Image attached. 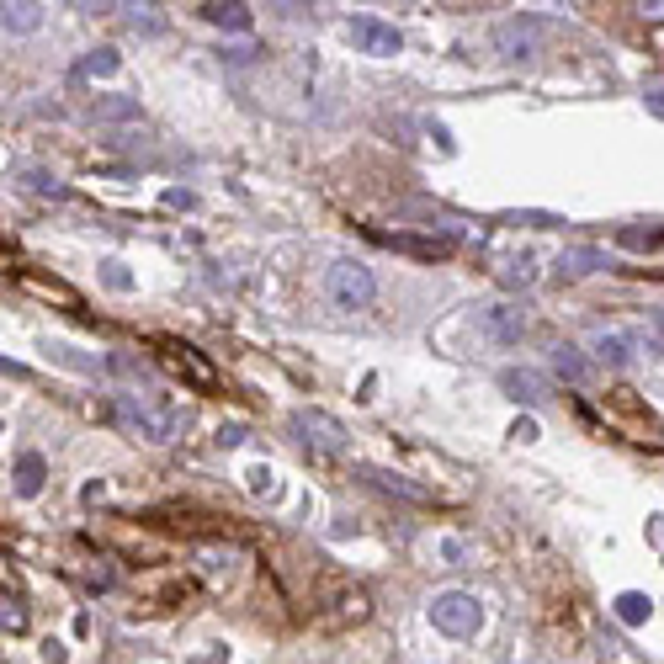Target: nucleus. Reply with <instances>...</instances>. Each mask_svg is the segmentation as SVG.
I'll return each mask as SVG.
<instances>
[{
	"mask_svg": "<svg viewBox=\"0 0 664 664\" xmlns=\"http://www.w3.org/2000/svg\"><path fill=\"white\" fill-rule=\"evenodd\" d=\"M431 622H436V633H447V638H473L484 627V606H479V595H468V590H441L431 601Z\"/></svg>",
	"mask_w": 664,
	"mask_h": 664,
	"instance_id": "f257e3e1",
	"label": "nucleus"
},
{
	"mask_svg": "<svg viewBox=\"0 0 664 664\" xmlns=\"http://www.w3.org/2000/svg\"><path fill=\"white\" fill-rule=\"evenodd\" d=\"M112 415L123 420L128 431L149 436V441H170V436H176V410H170V404H149L139 394H117L112 399Z\"/></svg>",
	"mask_w": 664,
	"mask_h": 664,
	"instance_id": "f03ea898",
	"label": "nucleus"
},
{
	"mask_svg": "<svg viewBox=\"0 0 664 664\" xmlns=\"http://www.w3.org/2000/svg\"><path fill=\"white\" fill-rule=\"evenodd\" d=\"M330 298L340 303V309H367L372 298H378V277L362 266V261H335L330 266Z\"/></svg>",
	"mask_w": 664,
	"mask_h": 664,
	"instance_id": "7ed1b4c3",
	"label": "nucleus"
},
{
	"mask_svg": "<svg viewBox=\"0 0 664 664\" xmlns=\"http://www.w3.org/2000/svg\"><path fill=\"white\" fill-rule=\"evenodd\" d=\"M293 436L303 441V447L325 452V457L346 452V425H340L335 415H325V410H293Z\"/></svg>",
	"mask_w": 664,
	"mask_h": 664,
	"instance_id": "20e7f679",
	"label": "nucleus"
},
{
	"mask_svg": "<svg viewBox=\"0 0 664 664\" xmlns=\"http://www.w3.org/2000/svg\"><path fill=\"white\" fill-rule=\"evenodd\" d=\"M346 38L362 48V54H372V59H394L399 48H404V38L388 22H378V16H351L346 22Z\"/></svg>",
	"mask_w": 664,
	"mask_h": 664,
	"instance_id": "39448f33",
	"label": "nucleus"
},
{
	"mask_svg": "<svg viewBox=\"0 0 664 664\" xmlns=\"http://www.w3.org/2000/svg\"><path fill=\"white\" fill-rule=\"evenodd\" d=\"M537 38H542L537 16H510V22H500V32H495V48H500V59H526L537 48Z\"/></svg>",
	"mask_w": 664,
	"mask_h": 664,
	"instance_id": "423d86ee",
	"label": "nucleus"
},
{
	"mask_svg": "<svg viewBox=\"0 0 664 664\" xmlns=\"http://www.w3.org/2000/svg\"><path fill=\"white\" fill-rule=\"evenodd\" d=\"M500 388H505L516 404H532V410L553 394L548 378H542V372H532V367H505V372H500Z\"/></svg>",
	"mask_w": 664,
	"mask_h": 664,
	"instance_id": "0eeeda50",
	"label": "nucleus"
},
{
	"mask_svg": "<svg viewBox=\"0 0 664 664\" xmlns=\"http://www.w3.org/2000/svg\"><path fill=\"white\" fill-rule=\"evenodd\" d=\"M484 335L500 340V346H516L526 335V309L521 303H495V309H484Z\"/></svg>",
	"mask_w": 664,
	"mask_h": 664,
	"instance_id": "6e6552de",
	"label": "nucleus"
},
{
	"mask_svg": "<svg viewBox=\"0 0 664 664\" xmlns=\"http://www.w3.org/2000/svg\"><path fill=\"white\" fill-rule=\"evenodd\" d=\"M606 266V255L595 250V245H574V250H564L553 261V271H558V282H580V277H590V271H601Z\"/></svg>",
	"mask_w": 664,
	"mask_h": 664,
	"instance_id": "1a4fd4ad",
	"label": "nucleus"
},
{
	"mask_svg": "<svg viewBox=\"0 0 664 664\" xmlns=\"http://www.w3.org/2000/svg\"><path fill=\"white\" fill-rule=\"evenodd\" d=\"M394 250H410V255H425V261H441V255H452V234H436V240H425V234H383Z\"/></svg>",
	"mask_w": 664,
	"mask_h": 664,
	"instance_id": "9d476101",
	"label": "nucleus"
},
{
	"mask_svg": "<svg viewBox=\"0 0 664 664\" xmlns=\"http://www.w3.org/2000/svg\"><path fill=\"white\" fill-rule=\"evenodd\" d=\"M11 479H16V495H38L43 479H48V463H43V452H22L16 457V468H11Z\"/></svg>",
	"mask_w": 664,
	"mask_h": 664,
	"instance_id": "9b49d317",
	"label": "nucleus"
},
{
	"mask_svg": "<svg viewBox=\"0 0 664 664\" xmlns=\"http://www.w3.org/2000/svg\"><path fill=\"white\" fill-rule=\"evenodd\" d=\"M362 479L378 484V489H388V495H399V500H410V505H425V500H431L420 484H404L399 473H388V468H362Z\"/></svg>",
	"mask_w": 664,
	"mask_h": 664,
	"instance_id": "f8f14e48",
	"label": "nucleus"
},
{
	"mask_svg": "<svg viewBox=\"0 0 664 664\" xmlns=\"http://www.w3.org/2000/svg\"><path fill=\"white\" fill-rule=\"evenodd\" d=\"M165 362L176 367V372H186L192 383H213V367H208V362H197L192 346H181V340H165Z\"/></svg>",
	"mask_w": 664,
	"mask_h": 664,
	"instance_id": "ddd939ff",
	"label": "nucleus"
},
{
	"mask_svg": "<svg viewBox=\"0 0 664 664\" xmlns=\"http://www.w3.org/2000/svg\"><path fill=\"white\" fill-rule=\"evenodd\" d=\"M553 372H558V378H564V383H585V378H590V362L580 356V346H569V340H558V346H553Z\"/></svg>",
	"mask_w": 664,
	"mask_h": 664,
	"instance_id": "4468645a",
	"label": "nucleus"
},
{
	"mask_svg": "<svg viewBox=\"0 0 664 664\" xmlns=\"http://www.w3.org/2000/svg\"><path fill=\"white\" fill-rule=\"evenodd\" d=\"M611 611H617V622L643 627V622H649V611H654V601H649V595H638V590H622L617 601H611Z\"/></svg>",
	"mask_w": 664,
	"mask_h": 664,
	"instance_id": "2eb2a0df",
	"label": "nucleus"
},
{
	"mask_svg": "<svg viewBox=\"0 0 664 664\" xmlns=\"http://www.w3.org/2000/svg\"><path fill=\"white\" fill-rule=\"evenodd\" d=\"M91 117L96 123H128V117H139V101L133 96H101V101H91Z\"/></svg>",
	"mask_w": 664,
	"mask_h": 664,
	"instance_id": "dca6fc26",
	"label": "nucleus"
},
{
	"mask_svg": "<svg viewBox=\"0 0 664 664\" xmlns=\"http://www.w3.org/2000/svg\"><path fill=\"white\" fill-rule=\"evenodd\" d=\"M202 22L229 27V32H250V6H202Z\"/></svg>",
	"mask_w": 664,
	"mask_h": 664,
	"instance_id": "f3484780",
	"label": "nucleus"
},
{
	"mask_svg": "<svg viewBox=\"0 0 664 664\" xmlns=\"http://www.w3.org/2000/svg\"><path fill=\"white\" fill-rule=\"evenodd\" d=\"M595 356H601L606 367H627V356H633V340H627V335H601V340H595Z\"/></svg>",
	"mask_w": 664,
	"mask_h": 664,
	"instance_id": "a211bd4d",
	"label": "nucleus"
},
{
	"mask_svg": "<svg viewBox=\"0 0 664 664\" xmlns=\"http://www.w3.org/2000/svg\"><path fill=\"white\" fill-rule=\"evenodd\" d=\"M38 22H43L38 6H6V32H32Z\"/></svg>",
	"mask_w": 664,
	"mask_h": 664,
	"instance_id": "6ab92c4d",
	"label": "nucleus"
},
{
	"mask_svg": "<svg viewBox=\"0 0 664 664\" xmlns=\"http://www.w3.org/2000/svg\"><path fill=\"white\" fill-rule=\"evenodd\" d=\"M112 70H117V54H112V48H96L91 59L75 64V75H112Z\"/></svg>",
	"mask_w": 664,
	"mask_h": 664,
	"instance_id": "aec40b11",
	"label": "nucleus"
},
{
	"mask_svg": "<svg viewBox=\"0 0 664 664\" xmlns=\"http://www.w3.org/2000/svg\"><path fill=\"white\" fill-rule=\"evenodd\" d=\"M532 277H537V261H532V255H516V261L505 266V282H521V287H526Z\"/></svg>",
	"mask_w": 664,
	"mask_h": 664,
	"instance_id": "412c9836",
	"label": "nucleus"
},
{
	"mask_svg": "<svg viewBox=\"0 0 664 664\" xmlns=\"http://www.w3.org/2000/svg\"><path fill=\"white\" fill-rule=\"evenodd\" d=\"M101 277H107V287H117V293H123V287H133V277L123 271V261H101Z\"/></svg>",
	"mask_w": 664,
	"mask_h": 664,
	"instance_id": "4be33fe9",
	"label": "nucleus"
},
{
	"mask_svg": "<svg viewBox=\"0 0 664 664\" xmlns=\"http://www.w3.org/2000/svg\"><path fill=\"white\" fill-rule=\"evenodd\" d=\"M27 181H32V192H43V197H64V186H59V181H48V176H38V170H32Z\"/></svg>",
	"mask_w": 664,
	"mask_h": 664,
	"instance_id": "5701e85b",
	"label": "nucleus"
},
{
	"mask_svg": "<svg viewBox=\"0 0 664 664\" xmlns=\"http://www.w3.org/2000/svg\"><path fill=\"white\" fill-rule=\"evenodd\" d=\"M643 101H649V112H659V117H664V80H654L649 91H643Z\"/></svg>",
	"mask_w": 664,
	"mask_h": 664,
	"instance_id": "b1692460",
	"label": "nucleus"
},
{
	"mask_svg": "<svg viewBox=\"0 0 664 664\" xmlns=\"http://www.w3.org/2000/svg\"><path fill=\"white\" fill-rule=\"evenodd\" d=\"M516 441H537V420H516V431H510Z\"/></svg>",
	"mask_w": 664,
	"mask_h": 664,
	"instance_id": "393cba45",
	"label": "nucleus"
},
{
	"mask_svg": "<svg viewBox=\"0 0 664 664\" xmlns=\"http://www.w3.org/2000/svg\"><path fill=\"white\" fill-rule=\"evenodd\" d=\"M250 489H271V468H255L250 473Z\"/></svg>",
	"mask_w": 664,
	"mask_h": 664,
	"instance_id": "a878e982",
	"label": "nucleus"
},
{
	"mask_svg": "<svg viewBox=\"0 0 664 664\" xmlns=\"http://www.w3.org/2000/svg\"><path fill=\"white\" fill-rule=\"evenodd\" d=\"M654 330H659V335H664V309H659V314H654Z\"/></svg>",
	"mask_w": 664,
	"mask_h": 664,
	"instance_id": "bb28decb",
	"label": "nucleus"
}]
</instances>
